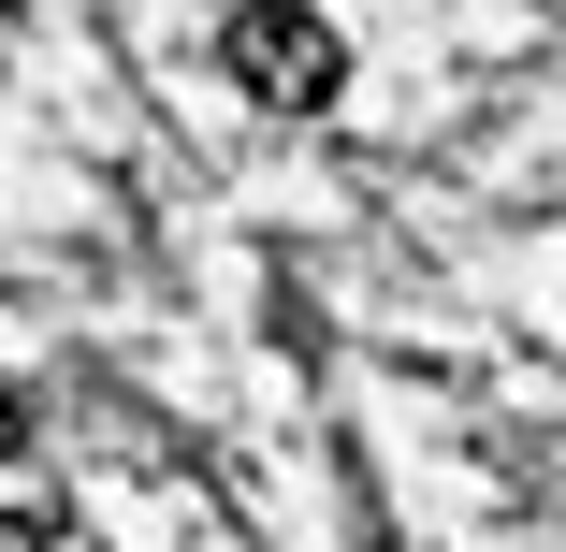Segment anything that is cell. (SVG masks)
<instances>
[{"mask_svg": "<svg viewBox=\"0 0 566 552\" xmlns=\"http://www.w3.org/2000/svg\"><path fill=\"white\" fill-rule=\"evenodd\" d=\"M218 73L248 102H276V117H319V102L349 87V44H334V15H305V0H233V15H218Z\"/></svg>", "mask_w": 566, "mask_h": 552, "instance_id": "6da1fadb", "label": "cell"}, {"mask_svg": "<svg viewBox=\"0 0 566 552\" xmlns=\"http://www.w3.org/2000/svg\"><path fill=\"white\" fill-rule=\"evenodd\" d=\"M0 552H44V523H30V509H0Z\"/></svg>", "mask_w": 566, "mask_h": 552, "instance_id": "7a4b0ae2", "label": "cell"}, {"mask_svg": "<svg viewBox=\"0 0 566 552\" xmlns=\"http://www.w3.org/2000/svg\"><path fill=\"white\" fill-rule=\"evenodd\" d=\"M15 436H30V407H15V378H0V451H15Z\"/></svg>", "mask_w": 566, "mask_h": 552, "instance_id": "3957f363", "label": "cell"}]
</instances>
